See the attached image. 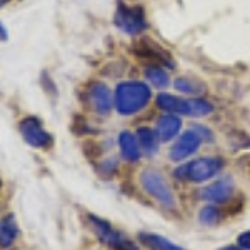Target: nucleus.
Returning <instances> with one entry per match:
<instances>
[{
  "label": "nucleus",
  "mask_w": 250,
  "mask_h": 250,
  "mask_svg": "<svg viewBox=\"0 0 250 250\" xmlns=\"http://www.w3.org/2000/svg\"><path fill=\"white\" fill-rule=\"evenodd\" d=\"M182 128V120L175 115H164L157 122V137L164 142H168L180 132Z\"/></svg>",
  "instance_id": "obj_12"
},
{
  "label": "nucleus",
  "mask_w": 250,
  "mask_h": 250,
  "mask_svg": "<svg viewBox=\"0 0 250 250\" xmlns=\"http://www.w3.org/2000/svg\"><path fill=\"white\" fill-rule=\"evenodd\" d=\"M202 142H204L202 137L197 134L195 128H193V130H187L185 134L180 135V139L177 140L175 144H173V147L170 148V152H168V157H170V160H175V162L187 159V157H190L192 154H195V152L199 150Z\"/></svg>",
  "instance_id": "obj_9"
},
{
  "label": "nucleus",
  "mask_w": 250,
  "mask_h": 250,
  "mask_svg": "<svg viewBox=\"0 0 250 250\" xmlns=\"http://www.w3.org/2000/svg\"><path fill=\"white\" fill-rule=\"evenodd\" d=\"M175 87L179 88V90L185 92V94H197V92H202V90H200L202 85H200L197 80H192V79H188V77L179 79L175 82Z\"/></svg>",
  "instance_id": "obj_19"
},
{
  "label": "nucleus",
  "mask_w": 250,
  "mask_h": 250,
  "mask_svg": "<svg viewBox=\"0 0 250 250\" xmlns=\"http://www.w3.org/2000/svg\"><path fill=\"white\" fill-rule=\"evenodd\" d=\"M119 145L120 150H122V157L128 162H137L140 159V145L137 142V139L134 137V134L130 132H122L119 135Z\"/></svg>",
  "instance_id": "obj_13"
},
{
  "label": "nucleus",
  "mask_w": 250,
  "mask_h": 250,
  "mask_svg": "<svg viewBox=\"0 0 250 250\" xmlns=\"http://www.w3.org/2000/svg\"><path fill=\"white\" fill-rule=\"evenodd\" d=\"M150 100V88L144 82H122L115 90V108L120 115H134Z\"/></svg>",
  "instance_id": "obj_1"
},
{
  "label": "nucleus",
  "mask_w": 250,
  "mask_h": 250,
  "mask_svg": "<svg viewBox=\"0 0 250 250\" xmlns=\"http://www.w3.org/2000/svg\"><path fill=\"white\" fill-rule=\"evenodd\" d=\"M92 227H94L95 233L99 235V239L104 242L105 245H108L114 250H139V247L134 244L132 240H128L122 232L115 230L108 222L99 219V217L90 215L88 217Z\"/></svg>",
  "instance_id": "obj_6"
},
{
  "label": "nucleus",
  "mask_w": 250,
  "mask_h": 250,
  "mask_svg": "<svg viewBox=\"0 0 250 250\" xmlns=\"http://www.w3.org/2000/svg\"><path fill=\"white\" fill-rule=\"evenodd\" d=\"M137 142H139L140 147L147 152V155H154L159 148V140H157V134L154 130L147 127H140L139 132H137Z\"/></svg>",
  "instance_id": "obj_15"
},
{
  "label": "nucleus",
  "mask_w": 250,
  "mask_h": 250,
  "mask_svg": "<svg viewBox=\"0 0 250 250\" xmlns=\"http://www.w3.org/2000/svg\"><path fill=\"white\" fill-rule=\"evenodd\" d=\"M224 168V160L220 157H205L182 165L175 170V177L188 182H205L212 179Z\"/></svg>",
  "instance_id": "obj_3"
},
{
  "label": "nucleus",
  "mask_w": 250,
  "mask_h": 250,
  "mask_svg": "<svg viewBox=\"0 0 250 250\" xmlns=\"http://www.w3.org/2000/svg\"><path fill=\"white\" fill-rule=\"evenodd\" d=\"M145 77H147L155 87H159V88L167 87V83H168L167 74H165V72L160 67H155V65L147 67V70H145Z\"/></svg>",
  "instance_id": "obj_17"
},
{
  "label": "nucleus",
  "mask_w": 250,
  "mask_h": 250,
  "mask_svg": "<svg viewBox=\"0 0 250 250\" xmlns=\"http://www.w3.org/2000/svg\"><path fill=\"white\" fill-rule=\"evenodd\" d=\"M140 184H142L144 190L150 193L160 205H164L165 208H175V195L162 173H159L154 168H145L140 173Z\"/></svg>",
  "instance_id": "obj_4"
},
{
  "label": "nucleus",
  "mask_w": 250,
  "mask_h": 250,
  "mask_svg": "<svg viewBox=\"0 0 250 250\" xmlns=\"http://www.w3.org/2000/svg\"><path fill=\"white\" fill-rule=\"evenodd\" d=\"M7 37H9V34H7V29L2 25V23H0V40H2V42H5Z\"/></svg>",
  "instance_id": "obj_21"
},
{
  "label": "nucleus",
  "mask_w": 250,
  "mask_h": 250,
  "mask_svg": "<svg viewBox=\"0 0 250 250\" xmlns=\"http://www.w3.org/2000/svg\"><path fill=\"white\" fill-rule=\"evenodd\" d=\"M219 219H220V212H219V208L213 207V205L204 207L199 213V220L202 222L204 225H213L219 222Z\"/></svg>",
  "instance_id": "obj_18"
},
{
  "label": "nucleus",
  "mask_w": 250,
  "mask_h": 250,
  "mask_svg": "<svg viewBox=\"0 0 250 250\" xmlns=\"http://www.w3.org/2000/svg\"><path fill=\"white\" fill-rule=\"evenodd\" d=\"M139 239L148 250H185L180 247V245L173 244V242L165 239L162 235H157V233L142 232V233H139Z\"/></svg>",
  "instance_id": "obj_14"
},
{
  "label": "nucleus",
  "mask_w": 250,
  "mask_h": 250,
  "mask_svg": "<svg viewBox=\"0 0 250 250\" xmlns=\"http://www.w3.org/2000/svg\"><path fill=\"white\" fill-rule=\"evenodd\" d=\"M88 99H90L92 107L95 108L99 114L105 115L112 108V94L108 87L102 82H94L88 88Z\"/></svg>",
  "instance_id": "obj_11"
},
{
  "label": "nucleus",
  "mask_w": 250,
  "mask_h": 250,
  "mask_svg": "<svg viewBox=\"0 0 250 250\" xmlns=\"http://www.w3.org/2000/svg\"><path fill=\"white\" fill-rule=\"evenodd\" d=\"M9 2H10V0H0V9H2L3 5H7Z\"/></svg>",
  "instance_id": "obj_23"
},
{
  "label": "nucleus",
  "mask_w": 250,
  "mask_h": 250,
  "mask_svg": "<svg viewBox=\"0 0 250 250\" xmlns=\"http://www.w3.org/2000/svg\"><path fill=\"white\" fill-rule=\"evenodd\" d=\"M17 224H15L14 215H7L0 225V245L2 247H10L17 239Z\"/></svg>",
  "instance_id": "obj_16"
},
{
  "label": "nucleus",
  "mask_w": 250,
  "mask_h": 250,
  "mask_svg": "<svg viewBox=\"0 0 250 250\" xmlns=\"http://www.w3.org/2000/svg\"><path fill=\"white\" fill-rule=\"evenodd\" d=\"M19 130L22 134L23 140L35 148H47L54 142L52 135L43 128L42 122H40L37 117H25L19 124Z\"/></svg>",
  "instance_id": "obj_8"
},
{
  "label": "nucleus",
  "mask_w": 250,
  "mask_h": 250,
  "mask_svg": "<svg viewBox=\"0 0 250 250\" xmlns=\"http://www.w3.org/2000/svg\"><path fill=\"white\" fill-rule=\"evenodd\" d=\"M157 105L170 115L205 117L213 112V105L202 99H180L170 94H160L157 97Z\"/></svg>",
  "instance_id": "obj_2"
},
{
  "label": "nucleus",
  "mask_w": 250,
  "mask_h": 250,
  "mask_svg": "<svg viewBox=\"0 0 250 250\" xmlns=\"http://www.w3.org/2000/svg\"><path fill=\"white\" fill-rule=\"evenodd\" d=\"M132 52L137 55L139 59L145 60L148 63H160V65H167L173 68L175 67V62L172 60L170 54L165 50L164 47H160L159 43H155L154 40L150 39H139L132 43Z\"/></svg>",
  "instance_id": "obj_7"
},
{
  "label": "nucleus",
  "mask_w": 250,
  "mask_h": 250,
  "mask_svg": "<svg viewBox=\"0 0 250 250\" xmlns=\"http://www.w3.org/2000/svg\"><path fill=\"white\" fill-rule=\"evenodd\" d=\"M237 244L242 250H250V230L240 233L239 239H237Z\"/></svg>",
  "instance_id": "obj_20"
},
{
  "label": "nucleus",
  "mask_w": 250,
  "mask_h": 250,
  "mask_svg": "<svg viewBox=\"0 0 250 250\" xmlns=\"http://www.w3.org/2000/svg\"><path fill=\"white\" fill-rule=\"evenodd\" d=\"M114 22L120 30L128 35H139L148 27L147 17H145L142 7L127 5L125 2L117 3Z\"/></svg>",
  "instance_id": "obj_5"
},
{
  "label": "nucleus",
  "mask_w": 250,
  "mask_h": 250,
  "mask_svg": "<svg viewBox=\"0 0 250 250\" xmlns=\"http://www.w3.org/2000/svg\"><path fill=\"white\" fill-rule=\"evenodd\" d=\"M233 193V182L232 179H222L217 180L207 187H204L199 192V199L207 200L210 204H222L225 200H229Z\"/></svg>",
  "instance_id": "obj_10"
},
{
  "label": "nucleus",
  "mask_w": 250,
  "mask_h": 250,
  "mask_svg": "<svg viewBox=\"0 0 250 250\" xmlns=\"http://www.w3.org/2000/svg\"><path fill=\"white\" fill-rule=\"evenodd\" d=\"M219 250H242L240 247H233V245H229V247H222Z\"/></svg>",
  "instance_id": "obj_22"
}]
</instances>
